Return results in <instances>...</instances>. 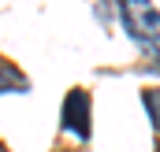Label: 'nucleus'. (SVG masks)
Listing matches in <instances>:
<instances>
[{"mask_svg":"<svg viewBox=\"0 0 160 152\" xmlns=\"http://www.w3.org/2000/svg\"><path fill=\"white\" fill-rule=\"evenodd\" d=\"M123 22L138 45H145L149 52H160V11L149 0H123Z\"/></svg>","mask_w":160,"mask_h":152,"instance_id":"f257e3e1","label":"nucleus"},{"mask_svg":"<svg viewBox=\"0 0 160 152\" xmlns=\"http://www.w3.org/2000/svg\"><path fill=\"white\" fill-rule=\"evenodd\" d=\"M63 130L82 137V141L89 137V97L82 89L67 93V100H63Z\"/></svg>","mask_w":160,"mask_h":152,"instance_id":"f03ea898","label":"nucleus"},{"mask_svg":"<svg viewBox=\"0 0 160 152\" xmlns=\"http://www.w3.org/2000/svg\"><path fill=\"white\" fill-rule=\"evenodd\" d=\"M22 85H26L22 78L15 74L8 63H0V93H15V89H22Z\"/></svg>","mask_w":160,"mask_h":152,"instance_id":"7ed1b4c3","label":"nucleus"},{"mask_svg":"<svg viewBox=\"0 0 160 152\" xmlns=\"http://www.w3.org/2000/svg\"><path fill=\"white\" fill-rule=\"evenodd\" d=\"M145 108H149V115H153V122H157V130H160V93L157 89L145 93Z\"/></svg>","mask_w":160,"mask_h":152,"instance_id":"20e7f679","label":"nucleus"}]
</instances>
